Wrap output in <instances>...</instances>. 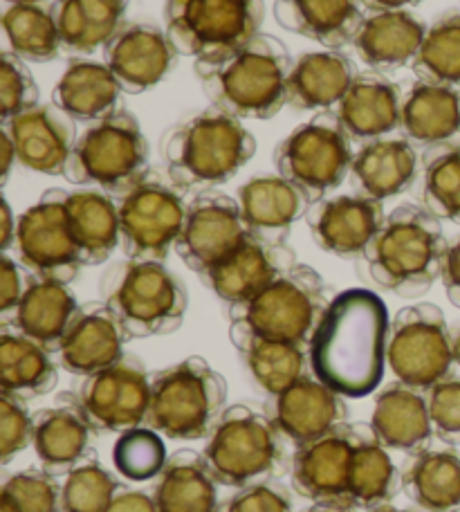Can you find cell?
I'll use <instances>...</instances> for the list:
<instances>
[{
    "instance_id": "6da1fadb",
    "label": "cell",
    "mask_w": 460,
    "mask_h": 512,
    "mask_svg": "<svg viewBox=\"0 0 460 512\" xmlns=\"http://www.w3.org/2000/svg\"><path fill=\"white\" fill-rule=\"evenodd\" d=\"M389 331L382 297L364 288L339 292L308 344L312 376L344 398L368 396L384 378Z\"/></svg>"
},
{
    "instance_id": "7a4b0ae2",
    "label": "cell",
    "mask_w": 460,
    "mask_h": 512,
    "mask_svg": "<svg viewBox=\"0 0 460 512\" xmlns=\"http://www.w3.org/2000/svg\"><path fill=\"white\" fill-rule=\"evenodd\" d=\"M292 66L288 48L270 34H256L223 57L193 61L209 102L238 120H270L279 113L288 104Z\"/></svg>"
},
{
    "instance_id": "3957f363",
    "label": "cell",
    "mask_w": 460,
    "mask_h": 512,
    "mask_svg": "<svg viewBox=\"0 0 460 512\" xmlns=\"http://www.w3.org/2000/svg\"><path fill=\"white\" fill-rule=\"evenodd\" d=\"M447 239L427 207L404 203L386 216L364 259L377 286L400 297H420L443 272Z\"/></svg>"
},
{
    "instance_id": "277c9868",
    "label": "cell",
    "mask_w": 460,
    "mask_h": 512,
    "mask_svg": "<svg viewBox=\"0 0 460 512\" xmlns=\"http://www.w3.org/2000/svg\"><path fill=\"white\" fill-rule=\"evenodd\" d=\"M256 140L241 120L207 108L178 124L164 140V162L173 187L209 189L225 185L254 158Z\"/></svg>"
},
{
    "instance_id": "5b68a950",
    "label": "cell",
    "mask_w": 460,
    "mask_h": 512,
    "mask_svg": "<svg viewBox=\"0 0 460 512\" xmlns=\"http://www.w3.org/2000/svg\"><path fill=\"white\" fill-rule=\"evenodd\" d=\"M330 304L328 286L310 265L297 263L259 295L229 306V340H274L308 346Z\"/></svg>"
},
{
    "instance_id": "8992f818",
    "label": "cell",
    "mask_w": 460,
    "mask_h": 512,
    "mask_svg": "<svg viewBox=\"0 0 460 512\" xmlns=\"http://www.w3.org/2000/svg\"><path fill=\"white\" fill-rule=\"evenodd\" d=\"M99 290L128 340L176 333L187 315V286L158 261H119L104 272Z\"/></svg>"
},
{
    "instance_id": "52a82bcc",
    "label": "cell",
    "mask_w": 460,
    "mask_h": 512,
    "mask_svg": "<svg viewBox=\"0 0 460 512\" xmlns=\"http://www.w3.org/2000/svg\"><path fill=\"white\" fill-rule=\"evenodd\" d=\"M227 405V380L211 364L191 355L151 373L146 425L173 441H202L214 432Z\"/></svg>"
},
{
    "instance_id": "ba28073f",
    "label": "cell",
    "mask_w": 460,
    "mask_h": 512,
    "mask_svg": "<svg viewBox=\"0 0 460 512\" xmlns=\"http://www.w3.org/2000/svg\"><path fill=\"white\" fill-rule=\"evenodd\" d=\"M149 176V142L137 117L115 111L90 124L72 149L63 178L72 185H95L110 196H124Z\"/></svg>"
},
{
    "instance_id": "9c48e42d",
    "label": "cell",
    "mask_w": 460,
    "mask_h": 512,
    "mask_svg": "<svg viewBox=\"0 0 460 512\" xmlns=\"http://www.w3.org/2000/svg\"><path fill=\"white\" fill-rule=\"evenodd\" d=\"M205 459L220 486L245 488L283 470V434L268 414L232 405L220 416L205 445Z\"/></svg>"
},
{
    "instance_id": "30bf717a",
    "label": "cell",
    "mask_w": 460,
    "mask_h": 512,
    "mask_svg": "<svg viewBox=\"0 0 460 512\" xmlns=\"http://www.w3.org/2000/svg\"><path fill=\"white\" fill-rule=\"evenodd\" d=\"M263 0H167L164 30L180 57L216 59L261 34Z\"/></svg>"
},
{
    "instance_id": "8fae6325",
    "label": "cell",
    "mask_w": 460,
    "mask_h": 512,
    "mask_svg": "<svg viewBox=\"0 0 460 512\" xmlns=\"http://www.w3.org/2000/svg\"><path fill=\"white\" fill-rule=\"evenodd\" d=\"M353 158V137L333 111L317 113L274 151L279 176L297 185L310 205L342 187L346 176H351Z\"/></svg>"
},
{
    "instance_id": "7c38bea8",
    "label": "cell",
    "mask_w": 460,
    "mask_h": 512,
    "mask_svg": "<svg viewBox=\"0 0 460 512\" xmlns=\"http://www.w3.org/2000/svg\"><path fill=\"white\" fill-rule=\"evenodd\" d=\"M386 364L395 380L420 391L452 378L454 333L443 310L429 301L398 310L386 344Z\"/></svg>"
},
{
    "instance_id": "4fadbf2b",
    "label": "cell",
    "mask_w": 460,
    "mask_h": 512,
    "mask_svg": "<svg viewBox=\"0 0 460 512\" xmlns=\"http://www.w3.org/2000/svg\"><path fill=\"white\" fill-rule=\"evenodd\" d=\"M122 250L131 261L164 263L182 234L187 203L178 187L158 176H146L140 185L117 198Z\"/></svg>"
},
{
    "instance_id": "5bb4252c",
    "label": "cell",
    "mask_w": 460,
    "mask_h": 512,
    "mask_svg": "<svg viewBox=\"0 0 460 512\" xmlns=\"http://www.w3.org/2000/svg\"><path fill=\"white\" fill-rule=\"evenodd\" d=\"M66 189H48L39 203L18 216L14 250L18 261L36 277L70 283L84 268L72 234Z\"/></svg>"
},
{
    "instance_id": "9a60e30c",
    "label": "cell",
    "mask_w": 460,
    "mask_h": 512,
    "mask_svg": "<svg viewBox=\"0 0 460 512\" xmlns=\"http://www.w3.org/2000/svg\"><path fill=\"white\" fill-rule=\"evenodd\" d=\"M77 398L97 432L124 434L146 425L151 376L140 358L126 353L113 367L84 378Z\"/></svg>"
},
{
    "instance_id": "2e32d148",
    "label": "cell",
    "mask_w": 460,
    "mask_h": 512,
    "mask_svg": "<svg viewBox=\"0 0 460 512\" xmlns=\"http://www.w3.org/2000/svg\"><path fill=\"white\" fill-rule=\"evenodd\" d=\"M250 232L241 216V205L220 191H202L187 205L176 252L189 270L200 277L227 259Z\"/></svg>"
},
{
    "instance_id": "e0dca14e",
    "label": "cell",
    "mask_w": 460,
    "mask_h": 512,
    "mask_svg": "<svg viewBox=\"0 0 460 512\" xmlns=\"http://www.w3.org/2000/svg\"><path fill=\"white\" fill-rule=\"evenodd\" d=\"M294 265L297 254L288 243H272L250 234L227 259L202 274V281L227 306H236L272 286Z\"/></svg>"
},
{
    "instance_id": "ac0fdd59",
    "label": "cell",
    "mask_w": 460,
    "mask_h": 512,
    "mask_svg": "<svg viewBox=\"0 0 460 512\" xmlns=\"http://www.w3.org/2000/svg\"><path fill=\"white\" fill-rule=\"evenodd\" d=\"M306 221L321 250L342 259H360L386 221L380 200L360 194L335 196L312 203Z\"/></svg>"
},
{
    "instance_id": "d6986e66",
    "label": "cell",
    "mask_w": 460,
    "mask_h": 512,
    "mask_svg": "<svg viewBox=\"0 0 460 512\" xmlns=\"http://www.w3.org/2000/svg\"><path fill=\"white\" fill-rule=\"evenodd\" d=\"M265 409L285 441H290L294 447L317 441L348 425L344 396H339L315 376L301 378L279 396H272Z\"/></svg>"
},
{
    "instance_id": "ffe728a7",
    "label": "cell",
    "mask_w": 460,
    "mask_h": 512,
    "mask_svg": "<svg viewBox=\"0 0 460 512\" xmlns=\"http://www.w3.org/2000/svg\"><path fill=\"white\" fill-rule=\"evenodd\" d=\"M101 52L126 95H142L158 86L178 57L167 30L153 23L124 25Z\"/></svg>"
},
{
    "instance_id": "44dd1931",
    "label": "cell",
    "mask_w": 460,
    "mask_h": 512,
    "mask_svg": "<svg viewBox=\"0 0 460 512\" xmlns=\"http://www.w3.org/2000/svg\"><path fill=\"white\" fill-rule=\"evenodd\" d=\"M355 447L353 425H344L292 454V488L312 504H348V474Z\"/></svg>"
},
{
    "instance_id": "7402d4cb",
    "label": "cell",
    "mask_w": 460,
    "mask_h": 512,
    "mask_svg": "<svg viewBox=\"0 0 460 512\" xmlns=\"http://www.w3.org/2000/svg\"><path fill=\"white\" fill-rule=\"evenodd\" d=\"M128 335L106 301L79 306L59 346V362L72 376H95L126 355Z\"/></svg>"
},
{
    "instance_id": "603a6c76",
    "label": "cell",
    "mask_w": 460,
    "mask_h": 512,
    "mask_svg": "<svg viewBox=\"0 0 460 512\" xmlns=\"http://www.w3.org/2000/svg\"><path fill=\"white\" fill-rule=\"evenodd\" d=\"M95 434L79 398L61 393L57 405L36 411L32 447L43 470L59 477L90 461Z\"/></svg>"
},
{
    "instance_id": "cb8c5ba5",
    "label": "cell",
    "mask_w": 460,
    "mask_h": 512,
    "mask_svg": "<svg viewBox=\"0 0 460 512\" xmlns=\"http://www.w3.org/2000/svg\"><path fill=\"white\" fill-rule=\"evenodd\" d=\"M12 135L18 162L45 176H63L79 140L75 120L59 106L39 104L3 124Z\"/></svg>"
},
{
    "instance_id": "d4e9b609",
    "label": "cell",
    "mask_w": 460,
    "mask_h": 512,
    "mask_svg": "<svg viewBox=\"0 0 460 512\" xmlns=\"http://www.w3.org/2000/svg\"><path fill=\"white\" fill-rule=\"evenodd\" d=\"M429 27L411 12H366L360 30L353 39V48L368 68L391 72L413 66L425 43Z\"/></svg>"
},
{
    "instance_id": "484cf974",
    "label": "cell",
    "mask_w": 460,
    "mask_h": 512,
    "mask_svg": "<svg viewBox=\"0 0 460 512\" xmlns=\"http://www.w3.org/2000/svg\"><path fill=\"white\" fill-rule=\"evenodd\" d=\"M422 158L407 137H380L364 142L355 153L351 182L357 194L371 200L400 196L413 187Z\"/></svg>"
},
{
    "instance_id": "4316f807",
    "label": "cell",
    "mask_w": 460,
    "mask_h": 512,
    "mask_svg": "<svg viewBox=\"0 0 460 512\" xmlns=\"http://www.w3.org/2000/svg\"><path fill=\"white\" fill-rule=\"evenodd\" d=\"M238 205L247 232L272 243H285L292 225L308 214L310 200L283 176H256L238 189Z\"/></svg>"
},
{
    "instance_id": "83f0119b",
    "label": "cell",
    "mask_w": 460,
    "mask_h": 512,
    "mask_svg": "<svg viewBox=\"0 0 460 512\" xmlns=\"http://www.w3.org/2000/svg\"><path fill=\"white\" fill-rule=\"evenodd\" d=\"M368 425L384 447L407 454L425 450L436 436L427 391L407 387L398 380L377 393Z\"/></svg>"
},
{
    "instance_id": "f1b7e54d",
    "label": "cell",
    "mask_w": 460,
    "mask_h": 512,
    "mask_svg": "<svg viewBox=\"0 0 460 512\" xmlns=\"http://www.w3.org/2000/svg\"><path fill=\"white\" fill-rule=\"evenodd\" d=\"M402 99L398 84L382 72L368 70L355 77L335 113L353 142H373L400 128Z\"/></svg>"
},
{
    "instance_id": "f546056e",
    "label": "cell",
    "mask_w": 460,
    "mask_h": 512,
    "mask_svg": "<svg viewBox=\"0 0 460 512\" xmlns=\"http://www.w3.org/2000/svg\"><path fill=\"white\" fill-rule=\"evenodd\" d=\"M357 75L355 63L337 50L301 54L290 72L288 106L297 111H337Z\"/></svg>"
},
{
    "instance_id": "4dcf8cb0",
    "label": "cell",
    "mask_w": 460,
    "mask_h": 512,
    "mask_svg": "<svg viewBox=\"0 0 460 512\" xmlns=\"http://www.w3.org/2000/svg\"><path fill=\"white\" fill-rule=\"evenodd\" d=\"M362 9V0H276L274 18L283 30L339 50L353 45L364 18Z\"/></svg>"
},
{
    "instance_id": "1f68e13d",
    "label": "cell",
    "mask_w": 460,
    "mask_h": 512,
    "mask_svg": "<svg viewBox=\"0 0 460 512\" xmlns=\"http://www.w3.org/2000/svg\"><path fill=\"white\" fill-rule=\"evenodd\" d=\"M400 128L411 144L431 146L460 142V90L420 81L402 99Z\"/></svg>"
},
{
    "instance_id": "d6a6232c",
    "label": "cell",
    "mask_w": 460,
    "mask_h": 512,
    "mask_svg": "<svg viewBox=\"0 0 460 512\" xmlns=\"http://www.w3.org/2000/svg\"><path fill=\"white\" fill-rule=\"evenodd\" d=\"M402 490L425 512H454L460 508V452L452 445L409 454L402 463Z\"/></svg>"
},
{
    "instance_id": "836d02e7",
    "label": "cell",
    "mask_w": 460,
    "mask_h": 512,
    "mask_svg": "<svg viewBox=\"0 0 460 512\" xmlns=\"http://www.w3.org/2000/svg\"><path fill=\"white\" fill-rule=\"evenodd\" d=\"M355 447L348 474V504L371 512L391 504L402 490V472L395 468L389 447L380 443L371 425H353Z\"/></svg>"
},
{
    "instance_id": "e575fe53",
    "label": "cell",
    "mask_w": 460,
    "mask_h": 512,
    "mask_svg": "<svg viewBox=\"0 0 460 512\" xmlns=\"http://www.w3.org/2000/svg\"><path fill=\"white\" fill-rule=\"evenodd\" d=\"M218 479L205 454L178 450L153 486L158 512H218Z\"/></svg>"
},
{
    "instance_id": "d590c367",
    "label": "cell",
    "mask_w": 460,
    "mask_h": 512,
    "mask_svg": "<svg viewBox=\"0 0 460 512\" xmlns=\"http://www.w3.org/2000/svg\"><path fill=\"white\" fill-rule=\"evenodd\" d=\"M77 313L79 301L75 292L68 288V283L43 279L34 274L9 326L57 353Z\"/></svg>"
},
{
    "instance_id": "8d00e7d4",
    "label": "cell",
    "mask_w": 460,
    "mask_h": 512,
    "mask_svg": "<svg viewBox=\"0 0 460 512\" xmlns=\"http://www.w3.org/2000/svg\"><path fill=\"white\" fill-rule=\"evenodd\" d=\"M122 93V86L106 63L75 59L54 86L52 99L54 106H59L75 122L95 124L119 111L117 104Z\"/></svg>"
},
{
    "instance_id": "74e56055",
    "label": "cell",
    "mask_w": 460,
    "mask_h": 512,
    "mask_svg": "<svg viewBox=\"0 0 460 512\" xmlns=\"http://www.w3.org/2000/svg\"><path fill=\"white\" fill-rule=\"evenodd\" d=\"M131 0H57V14L63 52L86 57L104 50L126 25Z\"/></svg>"
},
{
    "instance_id": "f35d334b",
    "label": "cell",
    "mask_w": 460,
    "mask_h": 512,
    "mask_svg": "<svg viewBox=\"0 0 460 512\" xmlns=\"http://www.w3.org/2000/svg\"><path fill=\"white\" fill-rule=\"evenodd\" d=\"M68 216L84 265L106 263L122 245L117 198L101 189L70 191Z\"/></svg>"
},
{
    "instance_id": "ab89813d",
    "label": "cell",
    "mask_w": 460,
    "mask_h": 512,
    "mask_svg": "<svg viewBox=\"0 0 460 512\" xmlns=\"http://www.w3.org/2000/svg\"><path fill=\"white\" fill-rule=\"evenodd\" d=\"M59 382L52 351L12 326L0 333V387L23 400L50 393Z\"/></svg>"
},
{
    "instance_id": "60d3db41",
    "label": "cell",
    "mask_w": 460,
    "mask_h": 512,
    "mask_svg": "<svg viewBox=\"0 0 460 512\" xmlns=\"http://www.w3.org/2000/svg\"><path fill=\"white\" fill-rule=\"evenodd\" d=\"M259 389L268 396H279L294 382L310 376L308 346L274 340H247L236 346Z\"/></svg>"
},
{
    "instance_id": "b9f144b4",
    "label": "cell",
    "mask_w": 460,
    "mask_h": 512,
    "mask_svg": "<svg viewBox=\"0 0 460 512\" xmlns=\"http://www.w3.org/2000/svg\"><path fill=\"white\" fill-rule=\"evenodd\" d=\"M9 52L30 63L54 61L63 52L54 5H9L3 14Z\"/></svg>"
},
{
    "instance_id": "7bdbcfd3",
    "label": "cell",
    "mask_w": 460,
    "mask_h": 512,
    "mask_svg": "<svg viewBox=\"0 0 460 512\" xmlns=\"http://www.w3.org/2000/svg\"><path fill=\"white\" fill-rule=\"evenodd\" d=\"M422 203L440 221L460 225V142L422 153Z\"/></svg>"
},
{
    "instance_id": "ee69618b",
    "label": "cell",
    "mask_w": 460,
    "mask_h": 512,
    "mask_svg": "<svg viewBox=\"0 0 460 512\" xmlns=\"http://www.w3.org/2000/svg\"><path fill=\"white\" fill-rule=\"evenodd\" d=\"M420 81L460 90V14L440 16L429 27L425 43L413 61Z\"/></svg>"
},
{
    "instance_id": "f6af8a7d",
    "label": "cell",
    "mask_w": 460,
    "mask_h": 512,
    "mask_svg": "<svg viewBox=\"0 0 460 512\" xmlns=\"http://www.w3.org/2000/svg\"><path fill=\"white\" fill-rule=\"evenodd\" d=\"M122 483L97 459L81 463L66 474L61 488V512H106Z\"/></svg>"
},
{
    "instance_id": "bcb514c9",
    "label": "cell",
    "mask_w": 460,
    "mask_h": 512,
    "mask_svg": "<svg viewBox=\"0 0 460 512\" xmlns=\"http://www.w3.org/2000/svg\"><path fill=\"white\" fill-rule=\"evenodd\" d=\"M169 461L167 445L160 432L151 427H135L119 434L113 447V463L128 481H151L160 477Z\"/></svg>"
},
{
    "instance_id": "7dc6e473",
    "label": "cell",
    "mask_w": 460,
    "mask_h": 512,
    "mask_svg": "<svg viewBox=\"0 0 460 512\" xmlns=\"http://www.w3.org/2000/svg\"><path fill=\"white\" fill-rule=\"evenodd\" d=\"M61 488L48 470L16 472L3 483L0 497L18 512H61Z\"/></svg>"
},
{
    "instance_id": "c3c4849f",
    "label": "cell",
    "mask_w": 460,
    "mask_h": 512,
    "mask_svg": "<svg viewBox=\"0 0 460 512\" xmlns=\"http://www.w3.org/2000/svg\"><path fill=\"white\" fill-rule=\"evenodd\" d=\"M34 106H39V86H36L30 68L14 52H3V68H0V117H3V124Z\"/></svg>"
},
{
    "instance_id": "681fc988",
    "label": "cell",
    "mask_w": 460,
    "mask_h": 512,
    "mask_svg": "<svg viewBox=\"0 0 460 512\" xmlns=\"http://www.w3.org/2000/svg\"><path fill=\"white\" fill-rule=\"evenodd\" d=\"M34 441V416L25 400L0 393V463L9 465Z\"/></svg>"
},
{
    "instance_id": "f907efd6",
    "label": "cell",
    "mask_w": 460,
    "mask_h": 512,
    "mask_svg": "<svg viewBox=\"0 0 460 512\" xmlns=\"http://www.w3.org/2000/svg\"><path fill=\"white\" fill-rule=\"evenodd\" d=\"M434 434L445 445H460V378H447L427 391Z\"/></svg>"
},
{
    "instance_id": "816d5d0a",
    "label": "cell",
    "mask_w": 460,
    "mask_h": 512,
    "mask_svg": "<svg viewBox=\"0 0 460 512\" xmlns=\"http://www.w3.org/2000/svg\"><path fill=\"white\" fill-rule=\"evenodd\" d=\"M218 512H292L290 492L272 479L238 488L236 495L225 499Z\"/></svg>"
},
{
    "instance_id": "f5cc1de1",
    "label": "cell",
    "mask_w": 460,
    "mask_h": 512,
    "mask_svg": "<svg viewBox=\"0 0 460 512\" xmlns=\"http://www.w3.org/2000/svg\"><path fill=\"white\" fill-rule=\"evenodd\" d=\"M32 279L34 274L21 261H14L3 252L0 256V324L3 326L12 324L14 313L21 306Z\"/></svg>"
},
{
    "instance_id": "db71d44e",
    "label": "cell",
    "mask_w": 460,
    "mask_h": 512,
    "mask_svg": "<svg viewBox=\"0 0 460 512\" xmlns=\"http://www.w3.org/2000/svg\"><path fill=\"white\" fill-rule=\"evenodd\" d=\"M440 279H443L449 301H452L456 308H460V234L447 245Z\"/></svg>"
},
{
    "instance_id": "11a10c76",
    "label": "cell",
    "mask_w": 460,
    "mask_h": 512,
    "mask_svg": "<svg viewBox=\"0 0 460 512\" xmlns=\"http://www.w3.org/2000/svg\"><path fill=\"white\" fill-rule=\"evenodd\" d=\"M106 512H158V506H155L153 495H144L140 490L122 488Z\"/></svg>"
},
{
    "instance_id": "9f6ffc18",
    "label": "cell",
    "mask_w": 460,
    "mask_h": 512,
    "mask_svg": "<svg viewBox=\"0 0 460 512\" xmlns=\"http://www.w3.org/2000/svg\"><path fill=\"white\" fill-rule=\"evenodd\" d=\"M16 225L12 207H9V200L3 196V207H0V250L7 252L16 241Z\"/></svg>"
},
{
    "instance_id": "6f0895ef",
    "label": "cell",
    "mask_w": 460,
    "mask_h": 512,
    "mask_svg": "<svg viewBox=\"0 0 460 512\" xmlns=\"http://www.w3.org/2000/svg\"><path fill=\"white\" fill-rule=\"evenodd\" d=\"M0 146H3V158H0V182H3V185H7L9 173H12L14 162H18L16 146L12 142V135L7 133V128H3V131H0Z\"/></svg>"
},
{
    "instance_id": "680465c9",
    "label": "cell",
    "mask_w": 460,
    "mask_h": 512,
    "mask_svg": "<svg viewBox=\"0 0 460 512\" xmlns=\"http://www.w3.org/2000/svg\"><path fill=\"white\" fill-rule=\"evenodd\" d=\"M425 0H362L368 12H395V9H411L418 7Z\"/></svg>"
},
{
    "instance_id": "91938a15",
    "label": "cell",
    "mask_w": 460,
    "mask_h": 512,
    "mask_svg": "<svg viewBox=\"0 0 460 512\" xmlns=\"http://www.w3.org/2000/svg\"><path fill=\"white\" fill-rule=\"evenodd\" d=\"M308 512H357V510L344 504H315Z\"/></svg>"
},
{
    "instance_id": "94428289",
    "label": "cell",
    "mask_w": 460,
    "mask_h": 512,
    "mask_svg": "<svg viewBox=\"0 0 460 512\" xmlns=\"http://www.w3.org/2000/svg\"><path fill=\"white\" fill-rule=\"evenodd\" d=\"M454 362H456V367L460 369V328L454 333Z\"/></svg>"
},
{
    "instance_id": "6125c7cd",
    "label": "cell",
    "mask_w": 460,
    "mask_h": 512,
    "mask_svg": "<svg viewBox=\"0 0 460 512\" xmlns=\"http://www.w3.org/2000/svg\"><path fill=\"white\" fill-rule=\"evenodd\" d=\"M371 512H420V510H411V508H395V506H391V504H386V506H380V508H375V510H371Z\"/></svg>"
},
{
    "instance_id": "be15d7a7",
    "label": "cell",
    "mask_w": 460,
    "mask_h": 512,
    "mask_svg": "<svg viewBox=\"0 0 460 512\" xmlns=\"http://www.w3.org/2000/svg\"><path fill=\"white\" fill-rule=\"evenodd\" d=\"M9 5H45L50 3V0H5Z\"/></svg>"
},
{
    "instance_id": "e7e4bbea",
    "label": "cell",
    "mask_w": 460,
    "mask_h": 512,
    "mask_svg": "<svg viewBox=\"0 0 460 512\" xmlns=\"http://www.w3.org/2000/svg\"><path fill=\"white\" fill-rule=\"evenodd\" d=\"M0 512H18V510H16L12 504H9L7 499L0 497Z\"/></svg>"
},
{
    "instance_id": "03108f58",
    "label": "cell",
    "mask_w": 460,
    "mask_h": 512,
    "mask_svg": "<svg viewBox=\"0 0 460 512\" xmlns=\"http://www.w3.org/2000/svg\"><path fill=\"white\" fill-rule=\"evenodd\" d=\"M454 512H460V508H458V510H454Z\"/></svg>"
}]
</instances>
